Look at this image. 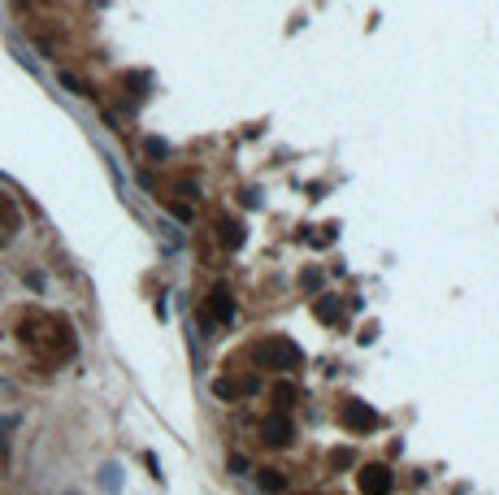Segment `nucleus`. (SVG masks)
Masks as SVG:
<instances>
[{
	"label": "nucleus",
	"mask_w": 499,
	"mask_h": 495,
	"mask_svg": "<svg viewBox=\"0 0 499 495\" xmlns=\"http://www.w3.org/2000/svg\"><path fill=\"white\" fill-rule=\"evenodd\" d=\"M261 434L269 439V444H278V448H287L291 444V417H265V426H261Z\"/></svg>",
	"instance_id": "4"
},
{
	"label": "nucleus",
	"mask_w": 499,
	"mask_h": 495,
	"mask_svg": "<svg viewBox=\"0 0 499 495\" xmlns=\"http://www.w3.org/2000/svg\"><path fill=\"white\" fill-rule=\"evenodd\" d=\"M208 309H213V321H221V326H226V321L235 317V300H231V291H226V287H217Z\"/></svg>",
	"instance_id": "5"
},
{
	"label": "nucleus",
	"mask_w": 499,
	"mask_h": 495,
	"mask_svg": "<svg viewBox=\"0 0 499 495\" xmlns=\"http://www.w3.org/2000/svg\"><path fill=\"white\" fill-rule=\"evenodd\" d=\"M313 313H317V321H339V317H343V304H339V300H330V296H321Z\"/></svg>",
	"instance_id": "7"
},
{
	"label": "nucleus",
	"mask_w": 499,
	"mask_h": 495,
	"mask_svg": "<svg viewBox=\"0 0 499 495\" xmlns=\"http://www.w3.org/2000/svg\"><path fill=\"white\" fill-rule=\"evenodd\" d=\"M256 361H261L265 369L291 374V369H300V365H304V352H300V344H291V339H283V335H273V339L256 344Z\"/></svg>",
	"instance_id": "1"
},
{
	"label": "nucleus",
	"mask_w": 499,
	"mask_h": 495,
	"mask_svg": "<svg viewBox=\"0 0 499 495\" xmlns=\"http://www.w3.org/2000/svg\"><path fill=\"white\" fill-rule=\"evenodd\" d=\"M256 482H261L265 491H283V486H287V478H283L278 469H261V474H256Z\"/></svg>",
	"instance_id": "8"
},
{
	"label": "nucleus",
	"mask_w": 499,
	"mask_h": 495,
	"mask_svg": "<svg viewBox=\"0 0 499 495\" xmlns=\"http://www.w3.org/2000/svg\"><path fill=\"white\" fill-rule=\"evenodd\" d=\"M339 421H343V430H352V434H369V430L378 426V413H373L365 400H348L343 413H339Z\"/></svg>",
	"instance_id": "2"
},
{
	"label": "nucleus",
	"mask_w": 499,
	"mask_h": 495,
	"mask_svg": "<svg viewBox=\"0 0 499 495\" xmlns=\"http://www.w3.org/2000/svg\"><path fill=\"white\" fill-rule=\"evenodd\" d=\"M300 287H304V291H317V287H321V269H308L304 279H300Z\"/></svg>",
	"instance_id": "10"
},
{
	"label": "nucleus",
	"mask_w": 499,
	"mask_h": 495,
	"mask_svg": "<svg viewBox=\"0 0 499 495\" xmlns=\"http://www.w3.org/2000/svg\"><path fill=\"white\" fill-rule=\"evenodd\" d=\"M356 486L365 491V495H386L395 486V478H391V469L386 465H365L361 474H356Z\"/></svg>",
	"instance_id": "3"
},
{
	"label": "nucleus",
	"mask_w": 499,
	"mask_h": 495,
	"mask_svg": "<svg viewBox=\"0 0 499 495\" xmlns=\"http://www.w3.org/2000/svg\"><path fill=\"white\" fill-rule=\"evenodd\" d=\"M273 400H278V404H283V409H291V404H296V400H300V391H296V387H291V382H278V387H273Z\"/></svg>",
	"instance_id": "9"
},
{
	"label": "nucleus",
	"mask_w": 499,
	"mask_h": 495,
	"mask_svg": "<svg viewBox=\"0 0 499 495\" xmlns=\"http://www.w3.org/2000/svg\"><path fill=\"white\" fill-rule=\"evenodd\" d=\"M148 156H165V144L161 139H148Z\"/></svg>",
	"instance_id": "11"
},
{
	"label": "nucleus",
	"mask_w": 499,
	"mask_h": 495,
	"mask_svg": "<svg viewBox=\"0 0 499 495\" xmlns=\"http://www.w3.org/2000/svg\"><path fill=\"white\" fill-rule=\"evenodd\" d=\"M217 231H221L217 239H221V244H226V248H243V239H248V231H243V222H231V217H226V222H221Z\"/></svg>",
	"instance_id": "6"
}]
</instances>
